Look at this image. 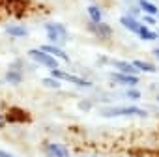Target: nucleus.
Instances as JSON below:
<instances>
[{"label":"nucleus","mask_w":159,"mask_h":157,"mask_svg":"<svg viewBox=\"0 0 159 157\" xmlns=\"http://www.w3.org/2000/svg\"><path fill=\"white\" fill-rule=\"evenodd\" d=\"M101 116L105 118H116V116H146V110L139 107H109L101 110Z\"/></svg>","instance_id":"nucleus-1"},{"label":"nucleus","mask_w":159,"mask_h":157,"mask_svg":"<svg viewBox=\"0 0 159 157\" xmlns=\"http://www.w3.org/2000/svg\"><path fill=\"white\" fill-rule=\"evenodd\" d=\"M45 30L52 43H64L67 39V30L62 23H45Z\"/></svg>","instance_id":"nucleus-2"},{"label":"nucleus","mask_w":159,"mask_h":157,"mask_svg":"<svg viewBox=\"0 0 159 157\" xmlns=\"http://www.w3.org/2000/svg\"><path fill=\"white\" fill-rule=\"evenodd\" d=\"M28 56H30L36 64L45 65V67H49V69H58V65H60L54 56H51V54H47V52H43V51H39V49H32V51L28 52Z\"/></svg>","instance_id":"nucleus-3"},{"label":"nucleus","mask_w":159,"mask_h":157,"mask_svg":"<svg viewBox=\"0 0 159 157\" xmlns=\"http://www.w3.org/2000/svg\"><path fill=\"white\" fill-rule=\"evenodd\" d=\"M51 71H52V77H54V78H64V81H69V83H73V84H77V86L88 88V86L92 84L90 81H84V78L77 77V75H71V73H66V71H62V69H51Z\"/></svg>","instance_id":"nucleus-4"},{"label":"nucleus","mask_w":159,"mask_h":157,"mask_svg":"<svg viewBox=\"0 0 159 157\" xmlns=\"http://www.w3.org/2000/svg\"><path fill=\"white\" fill-rule=\"evenodd\" d=\"M45 153H47V157H69V150L64 144H58V142L47 144L45 146Z\"/></svg>","instance_id":"nucleus-5"},{"label":"nucleus","mask_w":159,"mask_h":157,"mask_svg":"<svg viewBox=\"0 0 159 157\" xmlns=\"http://www.w3.org/2000/svg\"><path fill=\"white\" fill-rule=\"evenodd\" d=\"M88 28L92 30V34H96L98 38H111V34H112V28L109 26V25H105L103 21L101 23H90L88 25Z\"/></svg>","instance_id":"nucleus-6"},{"label":"nucleus","mask_w":159,"mask_h":157,"mask_svg":"<svg viewBox=\"0 0 159 157\" xmlns=\"http://www.w3.org/2000/svg\"><path fill=\"white\" fill-rule=\"evenodd\" d=\"M111 78L114 83H120V84H125V86H135L139 83V77L137 75H127V73H112Z\"/></svg>","instance_id":"nucleus-7"},{"label":"nucleus","mask_w":159,"mask_h":157,"mask_svg":"<svg viewBox=\"0 0 159 157\" xmlns=\"http://www.w3.org/2000/svg\"><path fill=\"white\" fill-rule=\"evenodd\" d=\"M4 120L10 122V123H21V122H26V120H28V114H26L25 110L13 107V109H10V112H8V116H6Z\"/></svg>","instance_id":"nucleus-8"},{"label":"nucleus","mask_w":159,"mask_h":157,"mask_svg":"<svg viewBox=\"0 0 159 157\" xmlns=\"http://www.w3.org/2000/svg\"><path fill=\"white\" fill-rule=\"evenodd\" d=\"M6 34L10 38H26L28 36V28L23 25H8L6 26Z\"/></svg>","instance_id":"nucleus-9"},{"label":"nucleus","mask_w":159,"mask_h":157,"mask_svg":"<svg viewBox=\"0 0 159 157\" xmlns=\"http://www.w3.org/2000/svg\"><path fill=\"white\" fill-rule=\"evenodd\" d=\"M39 51H43V52H47V54L54 56L56 60H58V58H60V60H64V62H67V60H69V58H67V54H66L62 49L54 47V45H41V47H39Z\"/></svg>","instance_id":"nucleus-10"},{"label":"nucleus","mask_w":159,"mask_h":157,"mask_svg":"<svg viewBox=\"0 0 159 157\" xmlns=\"http://www.w3.org/2000/svg\"><path fill=\"white\" fill-rule=\"evenodd\" d=\"M4 78H6V83H10V84H21V83H23V71L10 67V69L6 71Z\"/></svg>","instance_id":"nucleus-11"},{"label":"nucleus","mask_w":159,"mask_h":157,"mask_svg":"<svg viewBox=\"0 0 159 157\" xmlns=\"http://www.w3.org/2000/svg\"><path fill=\"white\" fill-rule=\"evenodd\" d=\"M120 23H122V26H125L127 30H131V32H135L137 34V30H139V21L137 19H133L131 15H124V17H120Z\"/></svg>","instance_id":"nucleus-12"},{"label":"nucleus","mask_w":159,"mask_h":157,"mask_svg":"<svg viewBox=\"0 0 159 157\" xmlns=\"http://www.w3.org/2000/svg\"><path fill=\"white\" fill-rule=\"evenodd\" d=\"M114 67H116L118 73H127V75H135L137 73V69H135V65L131 62H114Z\"/></svg>","instance_id":"nucleus-13"},{"label":"nucleus","mask_w":159,"mask_h":157,"mask_svg":"<svg viewBox=\"0 0 159 157\" xmlns=\"http://www.w3.org/2000/svg\"><path fill=\"white\" fill-rule=\"evenodd\" d=\"M137 34L140 36V39H144V41H153L155 38H157V32H152L148 26H139V30H137Z\"/></svg>","instance_id":"nucleus-14"},{"label":"nucleus","mask_w":159,"mask_h":157,"mask_svg":"<svg viewBox=\"0 0 159 157\" xmlns=\"http://www.w3.org/2000/svg\"><path fill=\"white\" fill-rule=\"evenodd\" d=\"M88 15H90V23H101V19H103L101 10L98 6H94V4L88 6Z\"/></svg>","instance_id":"nucleus-15"},{"label":"nucleus","mask_w":159,"mask_h":157,"mask_svg":"<svg viewBox=\"0 0 159 157\" xmlns=\"http://www.w3.org/2000/svg\"><path fill=\"white\" fill-rule=\"evenodd\" d=\"M131 64L135 65V69H140V71H146V73H153L155 71V65H152V64H148L144 60H135Z\"/></svg>","instance_id":"nucleus-16"},{"label":"nucleus","mask_w":159,"mask_h":157,"mask_svg":"<svg viewBox=\"0 0 159 157\" xmlns=\"http://www.w3.org/2000/svg\"><path fill=\"white\" fill-rule=\"evenodd\" d=\"M139 4H140V8H142L148 15H155V13H157V6L152 4V2H148V0H139Z\"/></svg>","instance_id":"nucleus-17"},{"label":"nucleus","mask_w":159,"mask_h":157,"mask_svg":"<svg viewBox=\"0 0 159 157\" xmlns=\"http://www.w3.org/2000/svg\"><path fill=\"white\" fill-rule=\"evenodd\" d=\"M41 83H43V86H47V88H58V86H60L58 78H54V77H45Z\"/></svg>","instance_id":"nucleus-18"},{"label":"nucleus","mask_w":159,"mask_h":157,"mask_svg":"<svg viewBox=\"0 0 159 157\" xmlns=\"http://www.w3.org/2000/svg\"><path fill=\"white\" fill-rule=\"evenodd\" d=\"M127 97H131V99H139V97H140V92H139V90H129V92H127Z\"/></svg>","instance_id":"nucleus-19"},{"label":"nucleus","mask_w":159,"mask_h":157,"mask_svg":"<svg viewBox=\"0 0 159 157\" xmlns=\"http://www.w3.org/2000/svg\"><path fill=\"white\" fill-rule=\"evenodd\" d=\"M0 157H15V155L10 153V151H6V150H0Z\"/></svg>","instance_id":"nucleus-20"},{"label":"nucleus","mask_w":159,"mask_h":157,"mask_svg":"<svg viewBox=\"0 0 159 157\" xmlns=\"http://www.w3.org/2000/svg\"><path fill=\"white\" fill-rule=\"evenodd\" d=\"M144 21H146L148 25H153V23H155V19H153L152 15H146V17H144Z\"/></svg>","instance_id":"nucleus-21"},{"label":"nucleus","mask_w":159,"mask_h":157,"mask_svg":"<svg viewBox=\"0 0 159 157\" xmlns=\"http://www.w3.org/2000/svg\"><path fill=\"white\" fill-rule=\"evenodd\" d=\"M4 125H6V120H4V118H2V116H0V129H2V127H4Z\"/></svg>","instance_id":"nucleus-22"},{"label":"nucleus","mask_w":159,"mask_h":157,"mask_svg":"<svg viewBox=\"0 0 159 157\" xmlns=\"http://www.w3.org/2000/svg\"><path fill=\"white\" fill-rule=\"evenodd\" d=\"M153 56H155V58H159V49H153Z\"/></svg>","instance_id":"nucleus-23"},{"label":"nucleus","mask_w":159,"mask_h":157,"mask_svg":"<svg viewBox=\"0 0 159 157\" xmlns=\"http://www.w3.org/2000/svg\"><path fill=\"white\" fill-rule=\"evenodd\" d=\"M88 157H96V155H88Z\"/></svg>","instance_id":"nucleus-24"},{"label":"nucleus","mask_w":159,"mask_h":157,"mask_svg":"<svg viewBox=\"0 0 159 157\" xmlns=\"http://www.w3.org/2000/svg\"><path fill=\"white\" fill-rule=\"evenodd\" d=\"M157 101H159V97H157Z\"/></svg>","instance_id":"nucleus-25"},{"label":"nucleus","mask_w":159,"mask_h":157,"mask_svg":"<svg viewBox=\"0 0 159 157\" xmlns=\"http://www.w3.org/2000/svg\"><path fill=\"white\" fill-rule=\"evenodd\" d=\"M157 34H159V32H157Z\"/></svg>","instance_id":"nucleus-26"}]
</instances>
